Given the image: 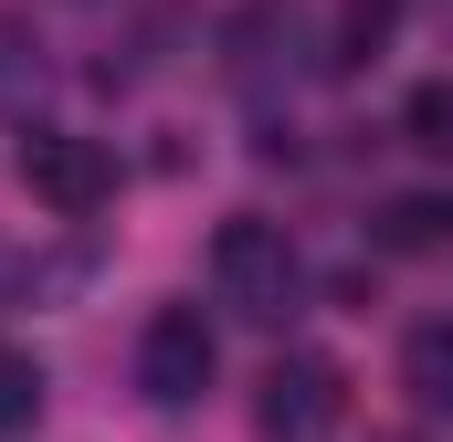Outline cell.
Wrapping results in <instances>:
<instances>
[{
	"label": "cell",
	"mask_w": 453,
	"mask_h": 442,
	"mask_svg": "<svg viewBox=\"0 0 453 442\" xmlns=\"http://www.w3.org/2000/svg\"><path fill=\"white\" fill-rule=\"evenodd\" d=\"M211 285H222L232 316H253V327H285L296 306H306V263H296V242H285V221H222L211 232Z\"/></svg>",
	"instance_id": "6da1fadb"
},
{
	"label": "cell",
	"mask_w": 453,
	"mask_h": 442,
	"mask_svg": "<svg viewBox=\"0 0 453 442\" xmlns=\"http://www.w3.org/2000/svg\"><path fill=\"white\" fill-rule=\"evenodd\" d=\"M21 190H32L42 211H64V221H96V211L116 201V158L96 148V137L32 126V137H21Z\"/></svg>",
	"instance_id": "7a4b0ae2"
},
{
	"label": "cell",
	"mask_w": 453,
	"mask_h": 442,
	"mask_svg": "<svg viewBox=\"0 0 453 442\" xmlns=\"http://www.w3.org/2000/svg\"><path fill=\"white\" fill-rule=\"evenodd\" d=\"M211 369H222V347H211V316H201V306H158V316L137 327V390H148L158 411H190V400L211 390Z\"/></svg>",
	"instance_id": "3957f363"
},
{
	"label": "cell",
	"mask_w": 453,
	"mask_h": 442,
	"mask_svg": "<svg viewBox=\"0 0 453 442\" xmlns=\"http://www.w3.org/2000/svg\"><path fill=\"white\" fill-rule=\"evenodd\" d=\"M338 411H348V369L338 358H274L264 369V432L306 442V432H327Z\"/></svg>",
	"instance_id": "277c9868"
},
{
	"label": "cell",
	"mask_w": 453,
	"mask_h": 442,
	"mask_svg": "<svg viewBox=\"0 0 453 442\" xmlns=\"http://www.w3.org/2000/svg\"><path fill=\"white\" fill-rule=\"evenodd\" d=\"M401 390H411L433 422H453V316H433V327L401 337Z\"/></svg>",
	"instance_id": "5b68a950"
},
{
	"label": "cell",
	"mask_w": 453,
	"mask_h": 442,
	"mask_svg": "<svg viewBox=\"0 0 453 442\" xmlns=\"http://www.w3.org/2000/svg\"><path fill=\"white\" fill-rule=\"evenodd\" d=\"M380 242H390V253H443L453 242V201L443 190H401V201L380 211Z\"/></svg>",
	"instance_id": "8992f818"
},
{
	"label": "cell",
	"mask_w": 453,
	"mask_h": 442,
	"mask_svg": "<svg viewBox=\"0 0 453 442\" xmlns=\"http://www.w3.org/2000/svg\"><path fill=\"white\" fill-rule=\"evenodd\" d=\"M401 32V0H338V53L327 64H380Z\"/></svg>",
	"instance_id": "52a82bcc"
},
{
	"label": "cell",
	"mask_w": 453,
	"mask_h": 442,
	"mask_svg": "<svg viewBox=\"0 0 453 442\" xmlns=\"http://www.w3.org/2000/svg\"><path fill=\"white\" fill-rule=\"evenodd\" d=\"M42 85V42L21 32V11H0V106H21Z\"/></svg>",
	"instance_id": "ba28073f"
},
{
	"label": "cell",
	"mask_w": 453,
	"mask_h": 442,
	"mask_svg": "<svg viewBox=\"0 0 453 442\" xmlns=\"http://www.w3.org/2000/svg\"><path fill=\"white\" fill-rule=\"evenodd\" d=\"M42 411V358H21V347H0V432H21Z\"/></svg>",
	"instance_id": "9c48e42d"
},
{
	"label": "cell",
	"mask_w": 453,
	"mask_h": 442,
	"mask_svg": "<svg viewBox=\"0 0 453 442\" xmlns=\"http://www.w3.org/2000/svg\"><path fill=\"white\" fill-rule=\"evenodd\" d=\"M401 126H411V148H453V85H411Z\"/></svg>",
	"instance_id": "30bf717a"
},
{
	"label": "cell",
	"mask_w": 453,
	"mask_h": 442,
	"mask_svg": "<svg viewBox=\"0 0 453 442\" xmlns=\"http://www.w3.org/2000/svg\"><path fill=\"white\" fill-rule=\"evenodd\" d=\"M443 21H453V0H443Z\"/></svg>",
	"instance_id": "8fae6325"
}]
</instances>
